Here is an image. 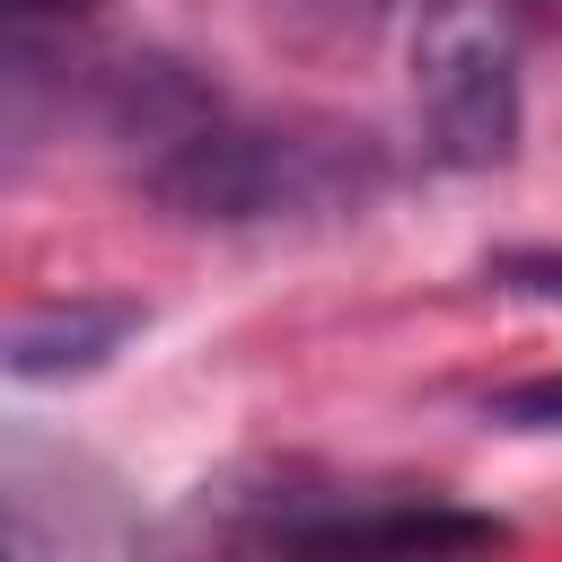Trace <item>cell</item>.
<instances>
[{
	"label": "cell",
	"instance_id": "obj_1",
	"mask_svg": "<svg viewBox=\"0 0 562 562\" xmlns=\"http://www.w3.org/2000/svg\"><path fill=\"white\" fill-rule=\"evenodd\" d=\"M114 132L149 140L140 184L202 228H281V220H360L386 193V149L316 114H237L202 79L140 61L114 88Z\"/></svg>",
	"mask_w": 562,
	"mask_h": 562
},
{
	"label": "cell",
	"instance_id": "obj_2",
	"mask_svg": "<svg viewBox=\"0 0 562 562\" xmlns=\"http://www.w3.org/2000/svg\"><path fill=\"white\" fill-rule=\"evenodd\" d=\"M413 114L422 149L457 176L518 149V26L501 0H430L413 26Z\"/></svg>",
	"mask_w": 562,
	"mask_h": 562
},
{
	"label": "cell",
	"instance_id": "obj_3",
	"mask_svg": "<svg viewBox=\"0 0 562 562\" xmlns=\"http://www.w3.org/2000/svg\"><path fill=\"white\" fill-rule=\"evenodd\" d=\"M228 536L246 544H307V553H360V544H501L509 527L483 509H448L439 492H351V483H299L272 474V492H255V518H237Z\"/></svg>",
	"mask_w": 562,
	"mask_h": 562
},
{
	"label": "cell",
	"instance_id": "obj_4",
	"mask_svg": "<svg viewBox=\"0 0 562 562\" xmlns=\"http://www.w3.org/2000/svg\"><path fill=\"white\" fill-rule=\"evenodd\" d=\"M140 325H149L140 299H53V307H26V316L9 325V378H18V386L88 378V369H105Z\"/></svg>",
	"mask_w": 562,
	"mask_h": 562
},
{
	"label": "cell",
	"instance_id": "obj_5",
	"mask_svg": "<svg viewBox=\"0 0 562 562\" xmlns=\"http://www.w3.org/2000/svg\"><path fill=\"white\" fill-rule=\"evenodd\" d=\"M483 422H501V430H553V439H562V369L501 386V395L483 404Z\"/></svg>",
	"mask_w": 562,
	"mask_h": 562
},
{
	"label": "cell",
	"instance_id": "obj_6",
	"mask_svg": "<svg viewBox=\"0 0 562 562\" xmlns=\"http://www.w3.org/2000/svg\"><path fill=\"white\" fill-rule=\"evenodd\" d=\"M492 281L518 299H562V255H492Z\"/></svg>",
	"mask_w": 562,
	"mask_h": 562
},
{
	"label": "cell",
	"instance_id": "obj_7",
	"mask_svg": "<svg viewBox=\"0 0 562 562\" xmlns=\"http://www.w3.org/2000/svg\"><path fill=\"white\" fill-rule=\"evenodd\" d=\"M18 18H79V9H97V0H9Z\"/></svg>",
	"mask_w": 562,
	"mask_h": 562
}]
</instances>
